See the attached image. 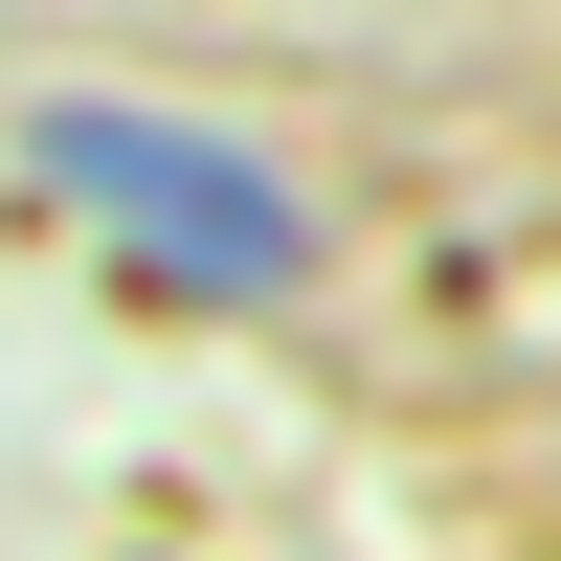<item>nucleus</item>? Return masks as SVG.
<instances>
[{"label":"nucleus","instance_id":"nucleus-1","mask_svg":"<svg viewBox=\"0 0 561 561\" xmlns=\"http://www.w3.org/2000/svg\"><path fill=\"white\" fill-rule=\"evenodd\" d=\"M23 180L180 314H293L314 293V180L248 158L225 113H158V90H45L23 113Z\"/></svg>","mask_w":561,"mask_h":561}]
</instances>
